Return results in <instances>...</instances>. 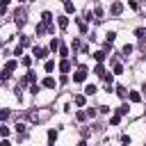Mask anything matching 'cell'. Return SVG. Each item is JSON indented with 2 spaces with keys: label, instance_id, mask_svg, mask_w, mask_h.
<instances>
[{
  "label": "cell",
  "instance_id": "obj_19",
  "mask_svg": "<svg viewBox=\"0 0 146 146\" xmlns=\"http://www.w3.org/2000/svg\"><path fill=\"white\" fill-rule=\"evenodd\" d=\"M59 46H62L59 39H52V41H50V50H59Z\"/></svg>",
  "mask_w": 146,
  "mask_h": 146
},
{
  "label": "cell",
  "instance_id": "obj_26",
  "mask_svg": "<svg viewBox=\"0 0 146 146\" xmlns=\"http://www.w3.org/2000/svg\"><path fill=\"white\" fill-rule=\"evenodd\" d=\"M52 68H55V62H52V59H48V62H46V71H48V73H50V71H52Z\"/></svg>",
  "mask_w": 146,
  "mask_h": 146
},
{
  "label": "cell",
  "instance_id": "obj_18",
  "mask_svg": "<svg viewBox=\"0 0 146 146\" xmlns=\"http://www.w3.org/2000/svg\"><path fill=\"white\" fill-rule=\"evenodd\" d=\"M105 36H107V39H105V43H114V39H116V32H107Z\"/></svg>",
  "mask_w": 146,
  "mask_h": 146
},
{
  "label": "cell",
  "instance_id": "obj_1",
  "mask_svg": "<svg viewBox=\"0 0 146 146\" xmlns=\"http://www.w3.org/2000/svg\"><path fill=\"white\" fill-rule=\"evenodd\" d=\"M84 80H87V68L80 66V68L73 73V82H84Z\"/></svg>",
  "mask_w": 146,
  "mask_h": 146
},
{
  "label": "cell",
  "instance_id": "obj_28",
  "mask_svg": "<svg viewBox=\"0 0 146 146\" xmlns=\"http://www.w3.org/2000/svg\"><path fill=\"white\" fill-rule=\"evenodd\" d=\"M114 73H116V75H121V73H123V66H121V64H119V62H116V64H114Z\"/></svg>",
  "mask_w": 146,
  "mask_h": 146
},
{
  "label": "cell",
  "instance_id": "obj_4",
  "mask_svg": "<svg viewBox=\"0 0 146 146\" xmlns=\"http://www.w3.org/2000/svg\"><path fill=\"white\" fill-rule=\"evenodd\" d=\"M59 71H62V73H68V71H71V62H68L66 57L59 62Z\"/></svg>",
  "mask_w": 146,
  "mask_h": 146
},
{
  "label": "cell",
  "instance_id": "obj_22",
  "mask_svg": "<svg viewBox=\"0 0 146 146\" xmlns=\"http://www.w3.org/2000/svg\"><path fill=\"white\" fill-rule=\"evenodd\" d=\"M78 27H80V32H87V21L78 18Z\"/></svg>",
  "mask_w": 146,
  "mask_h": 146
},
{
  "label": "cell",
  "instance_id": "obj_31",
  "mask_svg": "<svg viewBox=\"0 0 146 146\" xmlns=\"http://www.w3.org/2000/svg\"><path fill=\"white\" fill-rule=\"evenodd\" d=\"M71 48L78 50V48H80V39H73V41H71Z\"/></svg>",
  "mask_w": 146,
  "mask_h": 146
},
{
  "label": "cell",
  "instance_id": "obj_16",
  "mask_svg": "<svg viewBox=\"0 0 146 146\" xmlns=\"http://www.w3.org/2000/svg\"><path fill=\"white\" fill-rule=\"evenodd\" d=\"M135 34H137V36L144 41V39H146V27H137V30H135Z\"/></svg>",
  "mask_w": 146,
  "mask_h": 146
},
{
  "label": "cell",
  "instance_id": "obj_3",
  "mask_svg": "<svg viewBox=\"0 0 146 146\" xmlns=\"http://www.w3.org/2000/svg\"><path fill=\"white\" fill-rule=\"evenodd\" d=\"M110 11H112L114 16H119V14L123 11V2H112V7H110Z\"/></svg>",
  "mask_w": 146,
  "mask_h": 146
},
{
  "label": "cell",
  "instance_id": "obj_14",
  "mask_svg": "<svg viewBox=\"0 0 146 146\" xmlns=\"http://www.w3.org/2000/svg\"><path fill=\"white\" fill-rule=\"evenodd\" d=\"M130 52H132V46H130V43H125V46L121 48V55H123V57H128Z\"/></svg>",
  "mask_w": 146,
  "mask_h": 146
},
{
  "label": "cell",
  "instance_id": "obj_37",
  "mask_svg": "<svg viewBox=\"0 0 146 146\" xmlns=\"http://www.w3.org/2000/svg\"><path fill=\"white\" fill-rule=\"evenodd\" d=\"M9 2H11V0H0V7H5V9H7V5H9Z\"/></svg>",
  "mask_w": 146,
  "mask_h": 146
},
{
  "label": "cell",
  "instance_id": "obj_10",
  "mask_svg": "<svg viewBox=\"0 0 146 146\" xmlns=\"http://www.w3.org/2000/svg\"><path fill=\"white\" fill-rule=\"evenodd\" d=\"M94 21H103V7H96L94 9Z\"/></svg>",
  "mask_w": 146,
  "mask_h": 146
},
{
  "label": "cell",
  "instance_id": "obj_35",
  "mask_svg": "<svg viewBox=\"0 0 146 146\" xmlns=\"http://www.w3.org/2000/svg\"><path fill=\"white\" fill-rule=\"evenodd\" d=\"M98 112H100V114H110V107H107V105H103V107H98Z\"/></svg>",
  "mask_w": 146,
  "mask_h": 146
},
{
  "label": "cell",
  "instance_id": "obj_20",
  "mask_svg": "<svg viewBox=\"0 0 146 146\" xmlns=\"http://www.w3.org/2000/svg\"><path fill=\"white\" fill-rule=\"evenodd\" d=\"M116 94H119L121 98H128V89H125V87H116Z\"/></svg>",
  "mask_w": 146,
  "mask_h": 146
},
{
  "label": "cell",
  "instance_id": "obj_7",
  "mask_svg": "<svg viewBox=\"0 0 146 146\" xmlns=\"http://www.w3.org/2000/svg\"><path fill=\"white\" fill-rule=\"evenodd\" d=\"M94 59H96L98 64H103V62H105V50H98V52H94Z\"/></svg>",
  "mask_w": 146,
  "mask_h": 146
},
{
  "label": "cell",
  "instance_id": "obj_39",
  "mask_svg": "<svg viewBox=\"0 0 146 146\" xmlns=\"http://www.w3.org/2000/svg\"><path fill=\"white\" fill-rule=\"evenodd\" d=\"M78 146H87V141H80V144H78Z\"/></svg>",
  "mask_w": 146,
  "mask_h": 146
},
{
  "label": "cell",
  "instance_id": "obj_24",
  "mask_svg": "<svg viewBox=\"0 0 146 146\" xmlns=\"http://www.w3.org/2000/svg\"><path fill=\"white\" fill-rule=\"evenodd\" d=\"M110 123H112V125H119V123H121V116H119V114H114V116L110 119Z\"/></svg>",
  "mask_w": 146,
  "mask_h": 146
},
{
  "label": "cell",
  "instance_id": "obj_30",
  "mask_svg": "<svg viewBox=\"0 0 146 146\" xmlns=\"http://www.w3.org/2000/svg\"><path fill=\"white\" fill-rule=\"evenodd\" d=\"M5 119H9V110H0V121H5Z\"/></svg>",
  "mask_w": 146,
  "mask_h": 146
},
{
  "label": "cell",
  "instance_id": "obj_8",
  "mask_svg": "<svg viewBox=\"0 0 146 146\" xmlns=\"http://www.w3.org/2000/svg\"><path fill=\"white\" fill-rule=\"evenodd\" d=\"M16 66H18V62H16V59H9V62L5 64V71H9V73H11V71H14Z\"/></svg>",
  "mask_w": 146,
  "mask_h": 146
},
{
  "label": "cell",
  "instance_id": "obj_17",
  "mask_svg": "<svg viewBox=\"0 0 146 146\" xmlns=\"http://www.w3.org/2000/svg\"><path fill=\"white\" fill-rule=\"evenodd\" d=\"M64 9H66V14H73V11H75V7H73V2H68V0L64 2Z\"/></svg>",
  "mask_w": 146,
  "mask_h": 146
},
{
  "label": "cell",
  "instance_id": "obj_2",
  "mask_svg": "<svg viewBox=\"0 0 146 146\" xmlns=\"http://www.w3.org/2000/svg\"><path fill=\"white\" fill-rule=\"evenodd\" d=\"M32 52H34V57H36V59H46L48 48H39V46H34V50H32Z\"/></svg>",
  "mask_w": 146,
  "mask_h": 146
},
{
  "label": "cell",
  "instance_id": "obj_21",
  "mask_svg": "<svg viewBox=\"0 0 146 146\" xmlns=\"http://www.w3.org/2000/svg\"><path fill=\"white\" fill-rule=\"evenodd\" d=\"M128 110H130V107H128V105L123 103V105H121V107L116 110V114H119V116H123V114H128Z\"/></svg>",
  "mask_w": 146,
  "mask_h": 146
},
{
  "label": "cell",
  "instance_id": "obj_23",
  "mask_svg": "<svg viewBox=\"0 0 146 146\" xmlns=\"http://www.w3.org/2000/svg\"><path fill=\"white\" fill-rule=\"evenodd\" d=\"M25 130H27L25 123H18V125H16V132H21V137H25Z\"/></svg>",
  "mask_w": 146,
  "mask_h": 146
},
{
  "label": "cell",
  "instance_id": "obj_33",
  "mask_svg": "<svg viewBox=\"0 0 146 146\" xmlns=\"http://www.w3.org/2000/svg\"><path fill=\"white\" fill-rule=\"evenodd\" d=\"M0 135L7 137V135H9V128H7V125H0Z\"/></svg>",
  "mask_w": 146,
  "mask_h": 146
},
{
  "label": "cell",
  "instance_id": "obj_27",
  "mask_svg": "<svg viewBox=\"0 0 146 146\" xmlns=\"http://www.w3.org/2000/svg\"><path fill=\"white\" fill-rule=\"evenodd\" d=\"M94 73H98V75H103V73H105V66H103V64H98V66L94 68Z\"/></svg>",
  "mask_w": 146,
  "mask_h": 146
},
{
  "label": "cell",
  "instance_id": "obj_5",
  "mask_svg": "<svg viewBox=\"0 0 146 146\" xmlns=\"http://www.w3.org/2000/svg\"><path fill=\"white\" fill-rule=\"evenodd\" d=\"M34 80H36V75H34V73H27V75H23L21 82H23V84H34Z\"/></svg>",
  "mask_w": 146,
  "mask_h": 146
},
{
  "label": "cell",
  "instance_id": "obj_6",
  "mask_svg": "<svg viewBox=\"0 0 146 146\" xmlns=\"http://www.w3.org/2000/svg\"><path fill=\"white\" fill-rule=\"evenodd\" d=\"M41 84H43L46 89H55V78H50V75H48V78H43V82H41Z\"/></svg>",
  "mask_w": 146,
  "mask_h": 146
},
{
  "label": "cell",
  "instance_id": "obj_25",
  "mask_svg": "<svg viewBox=\"0 0 146 146\" xmlns=\"http://www.w3.org/2000/svg\"><path fill=\"white\" fill-rule=\"evenodd\" d=\"M59 55H62V57H68V48H66V46H59Z\"/></svg>",
  "mask_w": 146,
  "mask_h": 146
},
{
  "label": "cell",
  "instance_id": "obj_9",
  "mask_svg": "<svg viewBox=\"0 0 146 146\" xmlns=\"http://www.w3.org/2000/svg\"><path fill=\"white\" fill-rule=\"evenodd\" d=\"M55 141H57V130H48V144L52 146Z\"/></svg>",
  "mask_w": 146,
  "mask_h": 146
},
{
  "label": "cell",
  "instance_id": "obj_12",
  "mask_svg": "<svg viewBox=\"0 0 146 146\" xmlns=\"http://www.w3.org/2000/svg\"><path fill=\"white\" fill-rule=\"evenodd\" d=\"M96 94V84H87L84 87V96H94Z\"/></svg>",
  "mask_w": 146,
  "mask_h": 146
},
{
  "label": "cell",
  "instance_id": "obj_11",
  "mask_svg": "<svg viewBox=\"0 0 146 146\" xmlns=\"http://www.w3.org/2000/svg\"><path fill=\"white\" fill-rule=\"evenodd\" d=\"M57 25H59L62 30H64V27H68V18H66V16H59V18H57Z\"/></svg>",
  "mask_w": 146,
  "mask_h": 146
},
{
  "label": "cell",
  "instance_id": "obj_15",
  "mask_svg": "<svg viewBox=\"0 0 146 146\" xmlns=\"http://www.w3.org/2000/svg\"><path fill=\"white\" fill-rule=\"evenodd\" d=\"M73 103L82 107V105H84V96H82V94H78V96H73Z\"/></svg>",
  "mask_w": 146,
  "mask_h": 146
},
{
  "label": "cell",
  "instance_id": "obj_34",
  "mask_svg": "<svg viewBox=\"0 0 146 146\" xmlns=\"http://www.w3.org/2000/svg\"><path fill=\"white\" fill-rule=\"evenodd\" d=\"M14 55H16V57L23 55V46H16V48H14Z\"/></svg>",
  "mask_w": 146,
  "mask_h": 146
},
{
  "label": "cell",
  "instance_id": "obj_29",
  "mask_svg": "<svg viewBox=\"0 0 146 146\" xmlns=\"http://www.w3.org/2000/svg\"><path fill=\"white\" fill-rule=\"evenodd\" d=\"M75 119H78V121H87V112H78Z\"/></svg>",
  "mask_w": 146,
  "mask_h": 146
},
{
  "label": "cell",
  "instance_id": "obj_32",
  "mask_svg": "<svg viewBox=\"0 0 146 146\" xmlns=\"http://www.w3.org/2000/svg\"><path fill=\"white\" fill-rule=\"evenodd\" d=\"M21 64H23V66H30V64H32V57H23Z\"/></svg>",
  "mask_w": 146,
  "mask_h": 146
},
{
  "label": "cell",
  "instance_id": "obj_40",
  "mask_svg": "<svg viewBox=\"0 0 146 146\" xmlns=\"http://www.w3.org/2000/svg\"><path fill=\"white\" fill-rule=\"evenodd\" d=\"M18 2H25V0H18Z\"/></svg>",
  "mask_w": 146,
  "mask_h": 146
},
{
  "label": "cell",
  "instance_id": "obj_38",
  "mask_svg": "<svg viewBox=\"0 0 146 146\" xmlns=\"http://www.w3.org/2000/svg\"><path fill=\"white\" fill-rule=\"evenodd\" d=\"M0 146H11V144H9L7 139H2V144H0Z\"/></svg>",
  "mask_w": 146,
  "mask_h": 146
},
{
  "label": "cell",
  "instance_id": "obj_13",
  "mask_svg": "<svg viewBox=\"0 0 146 146\" xmlns=\"http://www.w3.org/2000/svg\"><path fill=\"white\" fill-rule=\"evenodd\" d=\"M128 98H130L132 103H139V100H141V96H139L137 91H128Z\"/></svg>",
  "mask_w": 146,
  "mask_h": 146
},
{
  "label": "cell",
  "instance_id": "obj_36",
  "mask_svg": "<svg viewBox=\"0 0 146 146\" xmlns=\"http://www.w3.org/2000/svg\"><path fill=\"white\" fill-rule=\"evenodd\" d=\"M121 141H123L125 146H130V137H128V135H123V137H121Z\"/></svg>",
  "mask_w": 146,
  "mask_h": 146
}]
</instances>
